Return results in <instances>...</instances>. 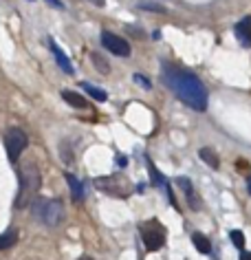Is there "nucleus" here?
<instances>
[{
	"mask_svg": "<svg viewBox=\"0 0 251 260\" xmlns=\"http://www.w3.org/2000/svg\"><path fill=\"white\" fill-rule=\"evenodd\" d=\"M163 82L167 84V88H170L183 104H188L190 108H194V110L207 108V90H205L203 82L198 80L196 75L165 64L163 67Z\"/></svg>",
	"mask_w": 251,
	"mask_h": 260,
	"instance_id": "1",
	"label": "nucleus"
},
{
	"mask_svg": "<svg viewBox=\"0 0 251 260\" xmlns=\"http://www.w3.org/2000/svg\"><path fill=\"white\" fill-rule=\"evenodd\" d=\"M18 179H20V187H18V194H16V207L24 210V207L33 205L35 194L40 192V185H42V177L35 164H22Z\"/></svg>",
	"mask_w": 251,
	"mask_h": 260,
	"instance_id": "2",
	"label": "nucleus"
},
{
	"mask_svg": "<svg viewBox=\"0 0 251 260\" xmlns=\"http://www.w3.org/2000/svg\"><path fill=\"white\" fill-rule=\"evenodd\" d=\"M33 216L47 227H60L64 220L62 201H51V199L33 201Z\"/></svg>",
	"mask_w": 251,
	"mask_h": 260,
	"instance_id": "3",
	"label": "nucleus"
},
{
	"mask_svg": "<svg viewBox=\"0 0 251 260\" xmlns=\"http://www.w3.org/2000/svg\"><path fill=\"white\" fill-rule=\"evenodd\" d=\"M139 230H141V238H144V245L148 251H159L161 247L165 245V230L157 218L144 223Z\"/></svg>",
	"mask_w": 251,
	"mask_h": 260,
	"instance_id": "4",
	"label": "nucleus"
},
{
	"mask_svg": "<svg viewBox=\"0 0 251 260\" xmlns=\"http://www.w3.org/2000/svg\"><path fill=\"white\" fill-rule=\"evenodd\" d=\"M27 146H29V137L20 128H11L7 133V137H5V148H7V154L14 164L18 161V157L27 150Z\"/></svg>",
	"mask_w": 251,
	"mask_h": 260,
	"instance_id": "5",
	"label": "nucleus"
},
{
	"mask_svg": "<svg viewBox=\"0 0 251 260\" xmlns=\"http://www.w3.org/2000/svg\"><path fill=\"white\" fill-rule=\"evenodd\" d=\"M101 44H104L106 51H111L113 55H119V57H128L132 53L130 44H128L121 36H115L111 31H104V34H101Z\"/></svg>",
	"mask_w": 251,
	"mask_h": 260,
	"instance_id": "6",
	"label": "nucleus"
},
{
	"mask_svg": "<svg viewBox=\"0 0 251 260\" xmlns=\"http://www.w3.org/2000/svg\"><path fill=\"white\" fill-rule=\"evenodd\" d=\"M49 47H51V53H53V57H55V62H57V67L62 69V73H66V75H73L75 71H73V64H70V60L66 55H64V51L57 47V44L53 42V40H49Z\"/></svg>",
	"mask_w": 251,
	"mask_h": 260,
	"instance_id": "7",
	"label": "nucleus"
},
{
	"mask_svg": "<svg viewBox=\"0 0 251 260\" xmlns=\"http://www.w3.org/2000/svg\"><path fill=\"white\" fill-rule=\"evenodd\" d=\"M176 183L181 185V190L185 192V197H188V203H190L192 210H201V199L196 197L192 181H190V179H185V177H178V179H176Z\"/></svg>",
	"mask_w": 251,
	"mask_h": 260,
	"instance_id": "8",
	"label": "nucleus"
},
{
	"mask_svg": "<svg viewBox=\"0 0 251 260\" xmlns=\"http://www.w3.org/2000/svg\"><path fill=\"white\" fill-rule=\"evenodd\" d=\"M234 34H236L238 40H240L242 47H251V18H249V16L242 18V20L236 24V27H234Z\"/></svg>",
	"mask_w": 251,
	"mask_h": 260,
	"instance_id": "9",
	"label": "nucleus"
},
{
	"mask_svg": "<svg viewBox=\"0 0 251 260\" xmlns=\"http://www.w3.org/2000/svg\"><path fill=\"white\" fill-rule=\"evenodd\" d=\"M62 100L68 104V106H73L77 110H84V108H88V102H86V97H82L80 93H75V90H62Z\"/></svg>",
	"mask_w": 251,
	"mask_h": 260,
	"instance_id": "10",
	"label": "nucleus"
},
{
	"mask_svg": "<svg viewBox=\"0 0 251 260\" xmlns=\"http://www.w3.org/2000/svg\"><path fill=\"white\" fill-rule=\"evenodd\" d=\"M64 177H66V183L70 187V194H73V199L75 201H82L84 199V185H82V181H77V177H75V174H70V172H66Z\"/></svg>",
	"mask_w": 251,
	"mask_h": 260,
	"instance_id": "11",
	"label": "nucleus"
},
{
	"mask_svg": "<svg viewBox=\"0 0 251 260\" xmlns=\"http://www.w3.org/2000/svg\"><path fill=\"white\" fill-rule=\"evenodd\" d=\"M198 157H201V159H203L209 168H214V170H218V166H221V161H218V154H216L214 150H211V148H201Z\"/></svg>",
	"mask_w": 251,
	"mask_h": 260,
	"instance_id": "12",
	"label": "nucleus"
},
{
	"mask_svg": "<svg viewBox=\"0 0 251 260\" xmlns=\"http://www.w3.org/2000/svg\"><path fill=\"white\" fill-rule=\"evenodd\" d=\"M18 240V232L16 230H7L5 234H0V251L3 249H9V247H14Z\"/></svg>",
	"mask_w": 251,
	"mask_h": 260,
	"instance_id": "13",
	"label": "nucleus"
},
{
	"mask_svg": "<svg viewBox=\"0 0 251 260\" xmlns=\"http://www.w3.org/2000/svg\"><path fill=\"white\" fill-rule=\"evenodd\" d=\"M82 88H86V93L91 95L93 100H97V102H106V100H108V93H106V90L93 86V84H88V82H82Z\"/></svg>",
	"mask_w": 251,
	"mask_h": 260,
	"instance_id": "14",
	"label": "nucleus"
},
{
	"mask_svg": "<svg viewBox=\"0 0 251 260\" xmlns=\"http://www.w3.org/2000/svg\"><path fill=\"white\" fill-rule=\"evenodd\" d=\"M192 240H194V247L201 253H211V243L207 238L203 236V234H194V236H192Z\"/></svg>",
	"mask_w": 251,
	"mask_h": 260,
	"instance_id": "15",
	"label": "nucleus"
},
{
	"mask_svg": "<svg viewBox=\"0 0 251 260\" xmlns=\"http://www.w3.org/2000/svg\"><path fill=\"white\" fill-rule=\"evenodd\" d=\"M91 60L95 62V67H97L99 73H104V75H106V73H111V64H108V62H106L99 53H95V51H91Z\"/></svg>",
	"mask_w": 251,
	"mask_h": 260,
	"instance_id": "16",
	"label": "nucleus"
},
{
	"mask_svg": "<svg viewBox=\"0 0 251 260\" xmlns=\"http://www.w3.org/2000/svg\"><path fill=\"white\" fill-rule=\"evenodd\" d=\"M231 243H234L238 249H242V247H244V234L238 232V230H234V232H231Z\"/></svg>",
	"mask_w": 251,
	"mask_h": 260,
	"instance_id": "17",
	"label": "nucleus"
},
{
	"mask_svg": "<svg viewBox=\"0 0 251 260\" xmlns=\"http://www.w3.org/2000/svg\"><path fill=\"white\" fill-rule=\"evenodd\" d=\"M132 80H134V82H137V84H141V86H144V88H148V90H150V88H152V84H150V80H148V77H144V75H139V73H134V77H132Z\"/></svg>",
	"mask_w": 251,
	"mask_h": 260,
	"instance_id": "18",
	"label": "nucleus"
},
{
	"mask_svg": "<svg viewBox=\"0 0 251 260\" xmlns=\"http://www.w3.org/2000/svg\"><path fill=\"white\" fill-rule=\"evenodd\" d=\"M139 7L141 9H148V11H161V14L165 11V7H161V5H150V3H141Z\"/></svg>",
	"mask_w": 251,
	"mask_h": 260,
	"instance_id": "19",
	"label": "nucleus"
},
{
	"mask_svg": "<svg viewBox=\"0 0 251 260\" xmlns=\"http://www.w3.org/2000/svg\"><path fill=\"white\" fill-rule=\"evenodd\" d=\"M88 3L95 5V7H104V5H106V0H88Z\"/></svg>",
	"mask_w": 251,
	"mask_h": 260,
	"instance_id": "20",
	"label": "nucleus"
},
{
	"mask_svg": "<svg viewBox=\"0 0 251 260\" xmlns=\"http://www.w3.org/2000/svg\"><path fill=\"white\" fill-rule=\"evenodd\" d=\"M47 3H49V5H53V7H57V9H62V7H64L60 0H47Z\"/></svg>",
	"mask_w": 251,
	"mask_h": 260,
	"instance_id": "21",
	"label": "nucleus"
},
{
	"mask_svg": "<svg viewBox=\"0 0 251 260\" xmlns=\"http://www.w3.org/2000/svg\"><path fill=\"white\" fill-rule=\"evenodd\" d=\"M128 164V161H126V157H121V154H119V157H117V166H121V168H124Z\"/></svg>",
	"mask_w": 251,
	"mask_h": 260,
	"instance_id": "22",
	"label": "nucleus"
},
{
	"mask_svg": "<svg viewBox=\"0 0 251 260\" xmlns=\"http://www.w3.org/2000/svg\"><path fill=\"white\" fill-rule=\"evenodd\" d=\"M240 260H251V253L249 251H242L240 253Z\"/></svg>",
	"mask_w": 251,
	"mask_h": 260,
	"instance_id": "23",
	"label": "nucleus"
},
{
	"mask_svg": "<svg viewBox=\"0 0 251 260\" xmlns=\"http://www.w3.org/2000/svg\"><path fill=\"white\" fill-rule=\"evenodd\" d=\"M80 260H93V258H88V256H82Z\"/></svg>",
	"mask_w": 251,
	"mask_h": 260,
	"instance_id": "24",
	"label": "nucleus"
},
{
	"mask_svg": "<svg viewBox=\"0 0 251 260\" xmlns=\"http://www.w3.org/2000/svg\"><path fill=\"white\" fill-rule=\"evenodd\" d=\"M247 185H249V194H251V179H249V183H247Z\"/></svg>",
	"mask_w": 251,
	"mask_h": 260,
	"instance_id": "25",
	"label": "nucleus"
}]
</instances>
